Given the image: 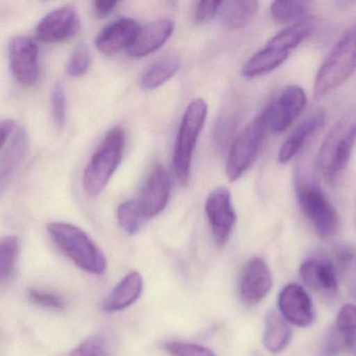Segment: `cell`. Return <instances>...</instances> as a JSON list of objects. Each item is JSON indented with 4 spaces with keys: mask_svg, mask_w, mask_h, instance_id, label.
I'll list each match as a JSON object with an SVG mask.
<instances>
[{
    "mask_svg": "<svg viewBox=\"0 0 356 356\" xmlns=\"http://www.w3.org/2000/svg\"><path fill=\"white\" fill-rule=\"evenodd\" d=\"M356 71V23L334 44L316 75L314 98L322 100L350 79Z\"/></svg>",
    "mask_w": 356,
    "mask_h": 356,
    "instance_id": "1",
    "label": "cell"
},
{
    "mask_svg": "<svg viewBox=\"0 0 356 356\" xmlns=\"http://www.w3.org/2000/svg\"><path fill=\"white\" fill-rule=\"evenodd\" d=\"M356 144V110L346 113L324 138L317 156L318 171L326 179L342 173Z\"/></svg>",
    "mask_w": 356,
    "mask_h": 356,
    "instance_id": "2",
    "label": "cell"
},
{
    "mask_svg": "<svg viewBox=\"0 0 356 356\" xmlns=\"http://www.w3.org/2000/svg\"><path fill=\"white\" fill-rule=\"evenodd\" d=\"M47 229L54 244L79 269L91 274L104 273L106 257L86 232L68 223H51Z\"/></svg>",
    "mask_w": 356,
    "mask_h": 356,
    "instance_id": "3",
    "label": "cell"
},
{
    "mask_svg": "<svg viewBox=\"0 0 356 356\" xmlns=\"http://www.w3.org/2000/svg\"><path fill=\"white\" fill-rule=\"evenodd\" d=\"M124 148V130L115 127L106 134L83 173V188L88 196H97L104 192L120 164Z\"/></svg>",
    "mask_w": 356,
    "mask_h": 356,
    "instance_id": "4",
    "label": "cell"
},
{
    "mask_svg": "<svg viewBox=\"0 0 356 356\" xmlns=\"http://www.w3.org/2000/svg\"><path fill=\"white\" fill-rule=\"evenodd\" d=\"M207 102L201 98L192 100L186 108L178 130L173 165L181 185H188L191 176L193 153L207 116Z\"/></svg>",
    "mask_w": 356,
    "mask_h": 356,
    "instance_id": "5",
    "label": "cell"
},
{
    "mask_svg": "<svg viewBox=\"0 0 356 356\" xmlns=\"http://www.w3.org/2000/svg\"><path fill=\"white\" fill-rule=\"evenodd\" d=\"M295 187L301 210L318 235L322 238L336 235L340 228V217L322 188L299 176L296 177Z\"/></svg>",
    "mask_w": 356,
    "mask_h": 356,
    "instance_id": "6",
    "label": "cell"
},
{
    "mask_svg": "<svg viewBox=\"0 0 356 356\" xmlns=\"http://www.w3.org/2000/svg\"><path fill=\"white\" fill-rule=\"evenodd\" d=\"M268 131L267 115L264 110L234 140L226 163V175L230 182L242 177L257 160Z\"/></svg>",
    "mask_w": 356,
    "mask_h": 356,
    "instance_id": "7",
    "label": "cell"
},
{
    "mask_svg": "<svg viewBox=\"0 0 356 356\" xmlns=\"http://www.w3.org/2000/svg\"><path fill=\"white\" fill-rule=\"evenodd\" d=\"M307 105V94L300 86H286L265 109L270 131L276 134L286 131L300 116Z\"/></svg>",
    "mask_w": 356,
    "mask_h": 356,
    "instance_id": "8",
    "label": "cell"
},
{
    "mask_svg": "<svg viewBox=\"0 0 356 356\" xmlns=\"http://www.w3.org/2000/svg\"><path fill=\"white\" fill-rule=\"evenodd\" d=\"M8 63L16 81L29 88L37 83L40 75L39 48L31 38H13L8 46Z\"/></svg>",
    "mask_w": 356,
    "mask_h": 356,
    "instance_id": "9",
    "label": "cell"
},
{
    "mask_svg": "<svg viewBox=\"0 0 356 356\" xmlns=\"http://www.w3.org/2000/svg\"><path fill=\"white\" fill-rule=\"evenodd\" d=\"M205 212L216 242L224 246L229 240L236 221L229 189L224 186L213 189L207 196Z\"/></svg>",
    "mask_w": 356,
    "mask_h": 356,
    "instance_id": "10",
    "label": "cell"
},
{
    "mask_svg": "<svg viewBox=\"0 0 356 356\" xmlns=\"http://www.w3.org/2000/svg\"><path fill=\"white\" fill-rule=\"evenodd\" d=\"M81 24L74 6H66L48 13L35 27V38L46 44L60 43L72 38Z\"/></svg>",
    "mask_w": 356,
    "mask_h": 356,
    "instance_id": "11",
    "label": "cell"
},
{
    "mask_svg": "<svg viewBox=\"0 0 356 356\" xmlns=\"http://www.w3.org/2000/svg\"><path fill=\"white\" fill-rule=\"evenodd\" d=\"M282 317L298 327H307L315 320L313 301L307 291L297 284L284 286L278 297Z\"/></svg>",
    "mask_w": 356,
    "mask_h": 356,
    "instance_id": "12",
    "label": "cell"
},
{
    "mask_svg": "<svg viewBox=\"0 0 356 356\" xmlns=\"http://www.w3.org/2000/svg\"><path fill=\"white\" fill-rule=\"evenodd\" d=\"M273 286V277L267 263L254 257L243 270L240 282V295L243 302L255 305L267 297Z\"/></svg>",
    "mask_w": 356,
    "mask_h": 356,
    "instance_id": "13",
    "label": "cell"
},
{
    "mask_svg": "<svg viewBox=\"0 0 356 356\" xmlns=\"http://www.w3.org/2000/svg\"><path fill=\"white\" fill-rule=\"evenodd\" d=\"M170 187L168 171L162 165L154 167L138 200L145 219L156 217L166 208L170 196Z\"/></svg>",
    "mask_w": 356,
    "mask_h": 356,
    "instance_id": "14",
    "label": "cell"
},
{
    "mask_svg": "<svg viewBox=\"0 0 356 356\" xmlns=\"http://www.w3.org/2000/svg\"><path fill=\"white\" fill-rule=\"evenodd\" d=\"M140 25L134 19L121 18L102 29L96 39V46L102 54L113 56L129 50L139 33Z\"/></svg>",
    "mask_w": 356,
    "mask_h": 356,
    "instance_id": "15",
    "label": "cell"
},
{
    "mask_svg": "<svg viewBox=\"0 0 356 356\" xmlns=\"http://www.w3.org/2000/svg\"><path fill=\"white\" fill-rule=\"evenodd\" d=\"M300 276L305 284L315 292L332 296L338 292L336 267L324 257H312L301 265Z\"/></svg>",
    "mask_w": 356,
    "mask_h": 356,
    "instance_id": "16",
    "label": "cell"
},
{
    "mask_svg": "<svg viewBox=\"0 0 356 356\" xmlns=\"http://www.w3.org/2000/svg\"><path fill=\"white\" fill-rule=\"evenodd\" d=\"M326 121L325 111L317 109L313 111L302 123L286 138L278 153V161L282 164L290 162L302 150L307 142L323 127Z\"/></svg>",
    "mask_w": 356,
    "mask_h": 356,
    "instance_id": "17",
    "label": "cell"
},
{
    "mask_svg": "<svg viewBox=\"0 0 356 356\" xmlns=\"http://www.w3.org/2000/svg\"><path fill=\"white\" fill-rule=\"evenodd\" d=\"M175 31V23L161 19L141 27L133 45L127 50L131 58H143L160 49Z\"/></svg>",
    "mask_w": 356,
    "mask_h": 356,
    "instance_id": "18",
    "label": "cell"
},
{
    "mask_svg": "<svg viewBox=\"0 0 356 356\" xmlns=\"http://www.w3.org/2000/svg\"><path fill=\"white\" fill-rule=\"evenodd\" d=\"M29 140L25 130L19 129L0 160V196L14 179L29 152Z\"/></svg>",
    "mask_w": 356,
    "mask_h": 356,
    "instance_id": "19",
    "label": "cell"
},
{
    "mask_svg": "<svg viewBox=\"0 0 356 356\" xmlns=\"http://www.w3.org/2000/svg\"><path fill=\"white\" fill-rule=\"evenodd\" d=\"M143 292V278L138 272L125 276L104 300L102 309L106 313H116L131 307Z\"/></svg>",
    "mask_w": 356,
    "mask_h": 356,
    "instance_id": "20",
    "label": "cell"
},
{
    "mask_svg": "<svg viewBox=\"0 0 356 356\" xmlns=\"http://www.w3.org/2000/svg\"><path fill=\"white\" fill-rule=\"evenodd\" d=\"M316 26H317V20L314 17H307V18L282 29L268 42L267 45L291 54L295 48L298 47L305 40L312 35V33L315 31Z\"/></svg>",
    "mask_w": 356,
    "mask_h": 356,
    "instance_id": "21",
    "label": "cell"
},
{
    "mask_svg": "<svg viewBox=\"0 0 356 356\" xmlns=\"http://www.w3.org/2000/svg\"><path fill=\"white\" fill-rule=\"evenodd\" d=\"M259 10L255 0H229L222 1L219 8L222 24L228 29H238L246 26Z\"/></svg>",
    "mask_w": 356,
    "mask_h": 356,
    "instance_id": "22",
    "label": "cell"
},
{
    "mask_svg": "<svg viewBox=\"0 0 356 356\" xmlns=\"http://www.w3.org/2000/svg\"><path fill=\"white\" fill-rule=\"evenodd\" d=\"M289 56V52L266 45L265 48L247 61L246 64L243 66L242 75L247 79L268 75L284 64Z\"/></svg>",
    "mask_w": 356,
    "mask_h": 356,
    "instance_id": "23",
    "label": "cell"
},
{
    "mask_svg": "<svg viewBox=\"0 0 356 356\" xmlns=\"http://www.w3.org/2000/svg\"><path fill=\"white\" fill-rule=\"evenodd\" d=\"M292 332L286 320L272 311L266 318L265 332H264L263 343L265 348L269 353H282L291 341Z\"/></svg>",
    "mask_w": 356,
    "mask_h": 356,
    "instance_id": "24",
    "label": "cell"
},
{
    "mask_svg": "<svg viewBox=\"0 0 356 356\" xmlns=\"http://www.w3.org/2000/svg\"><path fill=\"white\" fill-rule=\"evenodd\" d=\"M180 63L177 59H165L159 61L145 71L141 79L142 89L146 91L158 89L172 79L179 70Z\"/></svg>",
    "mask_w": 356,
    "mask_h": 356,
    "instance_id": "25",
    "label": "cell"
},
{
    "mask_svg": "<svg viewBox=\"0 0 356 356\" xmlns=\"http://www.w3.org/2000/svg\"><path fill=\"white\" fill-rule=\"evenodd\" d=\"M337 332L340 336L345 350L356 355V307L346 304L339 311Z\"/></svg>",
    "mask_w": 356,
    "mask_h": 356,
    "instance_id": "26",
    "label": "cell"
},
{
    "mask_svg": "<svg viewBox=\"0 0 356 356\" xmlns=\"http://www.w3.org/2000/svg\"><path fill=\"white\" fill-rule=\"evenodd\" d=\"M270 10L272 18L276 23L294 24L309 16V2L274 1Z\"/></svg>",
    "mask_w": 356,
    "mask_h": 356,
    "instance_id": "27",
    "label": "cell"
},
{
    "mask_svg": "<svg viewBox=\"0 0 356 356\" xmlns=\"http://www.w3.org/2000/svg\"><path fill=\"white\" fill-rule=\"evenodd\" d=\"M117 217L119 225L129 234L137 233L146 219L138 201H127L121 204Z\"/></svg>",
    "mask_w": 356,
    "mask_h": 356,
    "instance_id": "28",
    "label": "cell"
},
{
    "mask_svg": "<svg viewBox=\"0 0 356 356\" xmlns=\"http://www.w3.org/2000/svg\"><path fill=\"white\" fill-rule=\"evenodd\" d=\"M110 336L104 334H95L86 339L69 356H111L114 348Z\"/></svg>",
    "mask_w": 356,
    "mask_h": 356,
    "instance_id": "29",
    "label": "cell"
},
{
    "mask_svg": "<svg viewBox=\"0 0 356 356\" xmlns=\"http://www.w3.org/2000/svg\"><path fill=\"white\" fill-rule=\"evenodd\" d=\"M18 252L19 242L16 236H8L0 240V281L12 273Z\"/></svg>",
    "mask_w": 356,
    "mask_h": 356,
    "instance_id": "30",
    "label": "cell"
},
{
    "mask_svg": "<svg viewBox=\"0 0 356 356\" xmlns=\"http://www.w3.org/2000/svg\"><path fill=\"white\" fill-rule=\"evenodd\" d=\"M92 56L89 48L85 44H81L73 50L68 64L67 73L72 77H79L85 75L91 66Z\"/></svg>",
    "mask_w": 356,
    "mask_h": 356,
    "instance_id": "31",
    "label": "cell"
},
{
    "mask_svg": "<svg viewBox=\"0 0 356 356\" xmlns=\"http://www.w3.org/2000/svg\"><path fill=\"white\" fill-rule=\"evenodd\" d=\"M52 116L54 125L58 130L64 127L67 118V98L64 87L56 84L51 96Z\"/></svg>",
    "mask_w": 356,
    "mask_h": 356,
    "instance_id": "32",
    "label": "cell"
},
{
    "mask_svg": "<svg viewBox=\"0 0 356 356\" xmlns=\"http://www.w3.org/2000/svg\"><path fill=\"white\" fill-rule=\"evenodd\" d=\"M165 349L171 356H216L207 347L184 342H168Z\"/></svg>",
    "mask_w": 356,
    "mask_h": 356,
    "instance_id": "33",
    "label": "cell"
},
{
    "mask_svg": "<svg viewBox=\"0 0 356 356\" xmlns=\"http://www.w3.org/2000/svg\"><path fill=\"white\" fill-rule=\"evenodd\" d=\"M29 298L42 307H49V309H63L65 307V302L60 297L56 295L48 294V293L40 292L37 290H31L29 292Z\"/></svg>",
    "mask_w": 356,
    "mask_h": 356,
    "instance_id": "34",
    "label": "cell"
},
{
    "mask_svg": "<svg viewBox=\"0 0 356 356\" xmlns=\"http://www.w3.org/2000/svg\"><path fill=\"white\" fill-rule=\"evenodd\" d=\"M221 2L213 1V0L199 2L196 8V12H195V20H196V22L205 23L213 19L219 12Z\"/></svg>",
    "mask_w": 356,
    "mask_h": 356,
    "instance_id": "35",
    "label": "cell"
},
{
    "mask_svg": "<svg viewBox=\"0 0 356 356\" xmlns=\"http://www.w3.org/2000/svg\"><path fill=\"white\" fill-rule=\"evenodd\" d=\"M343 349H344V347H343L342 341H341L340 336H339L338 332L334 327L328 334L325 343H324L323 355L324 356H334L338 355Z\"/></svg>",
    "mask_w": 356,
    "mask_h": 356,
    "instance_id": "36",
    "label": "cell"
},
{
    "mask_svg": "<svg viewBox=\"0 0 356 356\" xmlns=\"http://www.w3.org/2000/svg\"><path fill=\"white\" fill-rule=\"evenodd\" d=\"M118 2L113 1V0H97L94 2V10H95V14L97 15L99 18H106V16L111 14L116 8Z\"/></svg>",
    "mask_w": 356,
    "mask_h": 356,
    "instance_id": "37",
    "label": "cell"
},
{
    "mask_svg": "<svg viewBox=\"0 0 356 356\" xmlns=\"http://www.w3.org/2000/svg\"><path fill=\"white\" fill-rule=\"evenodd\" d=\"M15 129V123L12 119L2 118L0 119V148L6 144L8 136L12 134Z\"/></svg>",
    "mask_w": 356,
    "mask_h": 356,
    "instance_id": "38",
    "label": "cell"
},
{
    "mask_svg": "<svg viewBox=\"0 0 356 356\" xmlns=\"http://www.w3.org/2000/svg\"><path fill=\"white\" fill-rule=\"evenodd\" d=\"M337 261H338V265H340L341 268H345L349 263H350L351 259H353V252L348 249H339L336 253Z\"/></svg>",
    "mask_w": 356,
    "mask_h": 356,
    "instance_id": "39",
    "label": "cell"
}]
</instances>
